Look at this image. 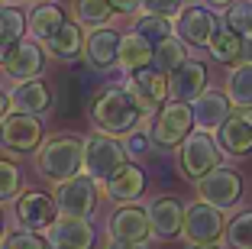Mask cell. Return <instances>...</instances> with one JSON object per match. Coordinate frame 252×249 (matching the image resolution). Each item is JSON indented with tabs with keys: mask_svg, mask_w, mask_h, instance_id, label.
<instances>
[{
	"mask_svg": "<svg viewBox=\"0 0 252 249\" xmlns=\"http://www.w3.org/2000/svg\"><path fill=\"white\" fill-rule=\"evenodd\" d=\"M36 169L49 181H68V178L81 175L84 169V140L71 136V133H59L52 140L39 142L36 152Z\"/></svg>",
	"mask_w": 252,
	"mask_h": 249,
	"instance_id": "cell-2",
	"label": "cell"
},
{
	"mask_svg": "<svg viewBox=\"0 0 252 249\" xmlns=\"http://www.w3.org/2000/svg\"><path fill=\"white\" fill-rule=\"evenodd\" d=\"M191 126H194L191 107L181 104V101H171L158 110V117H156V123H152V130H149V136H152L156 146L171 149V146H178V142H185L188 136H191Z\"/></svg>",
	"mask_w": 252,
	"mask_h": 249,
	"instance_id": "cell-4",
	"label": "cell"
},
{
	"mask_svg": "<svg viewBox=\"0 0 252 249\" xmlns=\"http://www.w3.org/2000/svg\"><path fill=\"white\" fill-rule=\"evenodd\" d=\"M191 113H194V123H197L204 133H217L223 126V120L230 117V101H226V94L204 91V94L194 101Z\"/></svg>",
	"mask_w": 252,
	"mask_h": 249,
	"instance_id": "cell-20",
	"label": "cell"
},
{
	"mask_svg": "<svg viewBox=\"0 0 252 249\" xmlns=\"http://www.w3.org/2000/svg\"><path fill=\"white\" fill-rule=\"evenodd\" d=\"M181 233H185L188 240L194 243V246H214V243L220 240L223 233H226L223 211L204 204V201L185 207V227H181Z\"/></svg>",
	"mask_w": 252,
	"mask_h": 249,
	"instance_id": "cell-7",
	"label": "cell"
},
{
	"mask_svg": "<svg viewBox=\"0 0 252 249\" xmlns=\"http://www.w3.org/2000/svg\"><path fill=\"white\" fill-rule=\"evenodd\" d=\"M0 236H3V213H0Z\"/></svg>",
	"mask_w": 252,
	"mask_h": 249,
	"instance_id": "cell-46",
	"label": "cell"
},
{
	"mask_svg": "<svg viewBox=\"0 0 252 249\" xmlns=\"http://www.w3.org/2000/svg\"><path fill=\"white\" fill-rule=\"evenodd\" d=\"M52 249H91L94 246V227L84 217H55L49 227Z\"/></svg>",
	"mask_w": 252,
	"mask_h": 249,
	"instance_id": "cell-15",
	"label": "cell"
},
{
	"mask_svg": "<svg viewBox=\"0 0 252 249\" xmlns=\"http://www.w3.org/2000/svg\"><path fill=\"white\" fill-rule=\"evenodd\" d=\"M59 217L55 211V201L42 191H26L23 198H16V220H20L23 230H32V233H42L49 230Z\"/></svg>",
	"mask_w": 252,
	"mask_h": 249,
	"instance_id": "cell-13",
	"label": "cell"
},
{
	"mask_svg": "<svg viewBox=\"0 0 252 249\" xmlns=\"http://www.w3.org/2000/svg\"><path fill=\"white\" fill-rule=\"evenodd\" d=\"M23 30H26L23 13H16L13 7H3V13H0V39H3V42H20Z\"/></svg>",
	"mask_w": 252,
	"mask_h": 249,
	"instance_id": "cell-33",
	"label": "cell"
},
{
	"mask_svg": "<svg viewBox=\"0 0 252 249\" xmlns=\"http://www.w3.org/2000/svg\"><path fill=\"white\" fill-rule=\"evenodd\" d=\"M149 223H152V233L158 240H171L178 236L185 227V207L175 198H158L156 204L149 207Z\"/></svg>",
	"mask_w": 252,
	"mask_h": 249,
	"instance_id": "cell-18",
	"label": "cell"
},
{
	"mask_svg": "<svg viewBox=\"0 0 252 249\" xmlns=\"http://www.w3.org/2000/svg\"><path fill=\"white\" fill-rule=\"evenodd\" d=\"M126 91L136 101V107L142 113H152V110L165 107V97H168V74H162L158 68H142V71H133V78L126 81Z\"/></svg>",
	"mask_w": 252,
	"mask_h": 249,
	"instance_id": "cell-8",
	"label": "cell"
},
{
	"mask_svg": "<svg viewBox=\"0 0 252 249\" xmlns=\"http://www.w3.org/2000/svg\"><path fill=\"white\" fill-rule=\"evenodd\" d=\"M7 97H10V107H13L16 113H30V117L49 110V104H52V94H49V88H45L39 78L13 84V91H10Z\"/></svg>",
	"mask_w": 252,
	"mask_h": 249,
	"instance_id": "cell-19",
	"label": "cell"
},
{
	"mask_svg": "<svg viewBox=\"0 0 252 249\" xmlns=\"http://www.w3.org/2000/svg\"><path fill=\"white\" fill-rule=\"evenodd\" d=\"M120 33L110 30V26H100V30H94L88 36V42H84V52H88V62L91 68H110L120 62Z\"/></svg>",
	"mask_w": 252,
	"mask_h": 249,
	"instance_id": "cell-17",
	"label": "cell"
},
{
	"mask_svg": "<svg viewBox=\"0 0 252 249\" xmlns=\"http://www.w3.org/2000/svg\"><path fill=\"white\" fill-rule=\"evenodd\" d=\"M113 240H123V243H146L152 236V223H149V211L136 204H120L117 211L110 213V223H107Z\"/></svg>",
	"mask_w": 252,
	"mask_h": 249,
	"instance_id": "cell-12",
	"label": "cell"
},
{
	"mask_svg": "<svg viewBox=\"0 0 252 249\" xmlns=\"http://www.w3.org/2000/svg\"><path fill=\"white\" fill-rule=\"evenodd\" d=\"M226 101L233 107H252V62L230 68V78H226Z\"/></svg>",
	"mask_w": 252,
	"mask_h": 249,
	"instance_id": "cell-26",
	"label": "cell"
},
{
	"mask_svg": "<svg viewBox=\"0 0 252 249\" xmlns=\"http://www.w3.org/2000/svg\"><path fill=\"white\" fill-rule=\"evenodd\" d=\"M152 49L156 45L149 42V39H142L139 33H126L120 39V65L126 71H142V68L152 65Z\"/></svg>",
	"mask_w": 252,
	"mask_h": 249,
	"instance_id": "cell-24",
	"label": "cell"
},
{
	"mask_svg": "<svg viewBox=\"0 0 252 249\" xmlns=\"http://www.w3.org/2000/svg\"><path fill=\"white\" fill-rule=\"evenodd\" d=\"M246 55H249V62H252V36H249V42H246Z\"/></svg>",
	"mask_w": 252,
	"mask_h": 249,
	"instance_id": "cell-45",
	"label": "cell"
},
{
	"mask_svg": "<svg viewBox=\"0 0 252 249\" xmlns=\"http://www.w3.org/2000/svg\"><path fill=\"white\" fill-rule=\"evenodd\" d=\"M217 149L226 155H249L252 152V107H236L217 130Z\"/></svg>",
	"mask_w": 252,
	"mask_h": 249,
	"instance_id": "cell-11",
	"label": "cell"
},
{
	"mask_svg": "<svg viewBox=\"0 0 252 249\" xmlns=\"http://www.w3.org/2000/svg\"><path fill=\"white\" fill-rule=\"evenodd\" d=\"M113 13H123V16H133L136 10L142 7V0H110Z\"/></svg>",
	"mask_w": 252,
	"mask_h": 249,
	"instance_id": "cell-39",
	"label": "cell"
},
{
	"mask_svg": "<svg viewBox=\"0 0 252 249\" xmlns=\"http://www.w3.org/2000/svg\"><path fill=\"white\" fill-rule=\"evenodd\" d=\"M207 3H210V7H226V10H230L236 0H207Z\"/></svg>",
	"mask_w": 252,
	"mask_h": 249,
	"instance_id": "cell-43",
	"label": "cell"
},
{
	"mask_svg": "<svg viewBox=\"0 0 252 249\" xmlns=\"http://www.w3.org/2000/svg\"><path fill=\"white\" fill-rule=\"evenodd\" d=\"M3 249H52L49 236L42 233H32V230H16L3 240Z\"/></svg>",
	"mask_w": 252,
	"mask_h": 249,
	"instance_id": "cell-34",
	"label": "cell"
},
{
	"mask_svg": "<svg viewBox=\"0 0 252 249\" xmlns=\"http://www.w3.org/2000/svg\"><path fill=\"white\" fill-rule=\"evenodd\" d=\"M197 194L204 204L217 207V211H230L239 198H243V181L236 172L230 169H214L210 175H204L197 181Z\"/></svg>",
	"mask_w": 252,
	"mask_h": 249,
	"instance_id": "cell-9",
	"label": "cell"
},
{
	"mask_svg": "<svg viewBox=\"0 0 252 249\" xmlns=\"http://www.w3.org/2000/svg\"><path fill=\"white\" fill-rule=\"evenodd\" d=\"M188 62V49L185 42H181L178 36H168L162 39V42L152 49V68H158L162 74H171V71H178L181 65Z\"/></svg>",
	"mask_w": 252,
	"mask_h": 249,
	"instance_id": "cell-27",
	"label": "cell"
},
{
	"mask_svg": "<svg viewBox=\"0 0 252 249\" xmlns=\"http://www.w3.org/2000/svg\"><path fill=\"white\" fill-rule=\"evenodd\" d=\"M110 16H113L110 0H78V23H84V26H91V30L107 26Z\"/></svg>",
	"mask_w": 252,
	"mask_h": 249,
	"instance_id": "cell-29",
	"label": "cell"
},
{
	"mask_svg": "<svg viewBox=\"0 0 252 249\" xmlns=\"http://www.w3.org/2000/svg\"><path fill=\"white\" fill-rule=\"evenodd\" d=\"M136 33H139L142 39H149L152 45H158L162 39L171 36V23L165 20V16H156V13H146L136 20Z\"/></svg>",
	"mask_w": 252,
	"mask_h": 249,
	"instance_id": "cell-31",
	"label": "cell"
},
{
	"mask_svg": "<svg viewBox=\"0 0 252 249\" xmlns=\"http://www.w3.org/2000/svg\"><path fill=\"white\" fill-rule=\"evenodd\" d=\"M226 26L239 36H252V0H236L226 10Z\"/></svg>",
	"mask_w": 252,
	"mask_h": 249,
	"instance_id": "cell-32",
	"label": "cell"
},
{
	"mask_svg": "<svg viewBox=\"0 0 252 249\" xmlns=\"http://www.w3.org/2000/svg\"><path fill=\"white\" fill-rule=\"evenodd\" d=\"M20 194V169L13 162L0 159V201H10Z\"/></svg>",
	"mask_w": 252,
	"mask_h": 249,
	"instance_id": "cell-35",
	"label": "cell"
},
{
	"mask_svg": "<svg viewBox=\"0 0 252 249\" xmlns=\"http://www.w3.org/2000/svg\"><path fill=\"white\" fill-rule=\"evenodd\" d=\"M191 249H217V246H191Z\"/></svg>",
	"mask_w": 252,
	"mask_h": 249,
	"instance_id": "cell-47",
	"label": "cell"
},
{
	"mask_svg": "<svg viewBox=\"0 0 252 249\" xmlns=\"http://www.w3.org/2000/svg\"><path fill=\"white\" fill-rule=\"evenodd\" d=\"M123 149H126V159H129V155H133V159H146V155L152 152V136L142 133V130H133L129 136H126Z\"/></svg>",
	"mask_w": 252,
	"mask_h": 249,
	"instance_id": "cell-37",
	"label": "cell"
},
{
	"mask_svg": "<svg viewBox=\"0 0 252 249\" xmlns=\"http://www.w3.org/2000/svg\"><path fill=\"white\" fill-rule=\"evenodd\" d=\"M42 142V123L30 113H7L0 120V146L10 152H32Z\"/></svg>",
	"mask_w": 252,
	"mask_h": 249,
	"instance_id": "cell-10",
	"label": "cell"
},
{
	"mask_svg": "<svg viewBox=\"0 0 252 249\" xmlns=\"http://www.w3.org/2000/svg\"><path fill=\"white\" fill-rule=\"evenodd\" d=\"M13 45H16V42H3V39H0V65L10 59V49H13Z\"/></svg>",
	"mask_w": 252,
	"mask_h": 249,
	"instance_id": "cell-41",
	"label": "cell"
},
{
	"mask_svg": "<svg viewBox=\"0 0 252 249\" xmlns=\"http://www.w3.org/2000/svg\"><path fill=\"white\" fill-rule=\"evenodd\" d=\"M0 13H3V3H0Z\"/></svg>",
	"mask_w": 252,
	"mask_h": 249,
	"instance_id": "cell-49",
	"label": "cell"
},
{
	"mask_svg": "<svg viewBox=\"0 0 252 249\" xmlns=\"http://www.w3.org/2000/svg\"><path fill=\"white\" fill-rule=\"evenodd\" d=\"M45 68V52L36 39H20L10 49V59L3 62V71L13 81H32Z\"/></svg>",
	"mask_w": 252,
	"mask_h": 249,
	"instance_id": "cell-14",
	"label": "cell"
},
{
	"mask_svg": "<svg viewBox=\"0 0 252 249\" xmlns=\"http://www.w3.org/2000/svg\"><path fill=\"white\" fill-rule=\"evenodd\" d=\"M62 26H65V13H62V7H55V3H39L30 13V20H26V30L32 33L36 42H45V39L55 36Z\"/></svg>",
	"mask_w": 252,
	"mask_h": 249,
	"instance_id": "cell-25",
	"label": "cell"
},
{
	"mask_svg": "<svg viewBox=\"0 0 252 249\" xmlns=\"http://www.w3.org/2000/svg\"><path fill=\"white\" fill-rule=\"evenodd\" d=\"M204 91H207V68L200 65V62L188 59L178 71L168 74V94L181 104H194Z\"/></svg>",
	"mask_w": 252,
	"mask_h": 249,
	"instance_id": "cell-16",
	"label": "cell"
},
{
	"mask_svg": "<svg viewBox=\"0 0 252 249\" xmlns=\"http://www.w3.org/2000/svg\"><path fill=\"white\" fill-rule=\"evenodd\" d=\"M210 55H214L217 62H223V65H230V62H239L243 59V52H246V42H243V36L239 33H233L230 26H217V33H214V39H210Z\"/></svg>",
	"mask_w": 252,
	"mask_h": 249,
	"instance_id": "cell-28",
	"label": "cell"
},
{
	"mask_svg": "<svg viewBox=\"0 0 252 249\" xmlns=\"http://www.w3.org/2000/svg\"><path fill=\"white\" fill-rule=\"evenodd\" d=\"M226 243L230 249H252V211H243L230 220V227H226Z\"/></svg>",
	"mask_w": 252,
	"mask_h": 249,
	"instance_id": "cell-30",
	"label": "cell"
},
{
	"mask_svg": "<svg viewBox=\"0 0 252 249\" xmlns=\"http://www.w3.org/2000/svg\"><path fill=\"white\" fill-rule=\"evenodd\" d=\"M139 117L142 110L136 107V101L129 97L126 88H107L94 94V101H91V120L107 136H129L139 126Z\"/></svg>",
	"mask_w": 252,
	"mask_h": 249,
	"instance_id": "cell-1",
	"label": "cell"
},
{
	"mask_svg": "<svg viewBox=\"0 0 252 249\" xmlns=\"http://www.w3.org/2000/svg\"><path fill=\"white\" fill-rule=\"evenodd\" d=\"M78 88H84V84H78ZM78 88H74V81L65 78L59 88V113H74V107H78Z\"/></svg>",
	"mask_w": 252,
	"mask_h": 249,
	"instance_id": "cell-38",
	"label": "cell"
},
{
	"mask_svg": "<svg viewBox=\"0 0 252 249\" xmlns=\"http://www.w3.org/2000/svg\"><path fill=\"white\" fill-rule=\"evenodd\" d=\"M36 3H52V0H36Z\"/></svg>",
	"mask_w": 252,
	"mask_h": 249,
	"instance_id": "cell-48",
	"label": "cell"
},
{
	"mask_svg": "<svg viewBox=\"0 0 252 249\" xmlns=\"http://www.w3.org/2000/svg\"><path fill=\"white\" fill-rule=\"evenodd\" d=\"M142 7L156 16H165V20H175L188 10V0H142Z\"/></svg>",
	"mask_w": 252,
	"mask_h": 249,
	"instance_id": "cell-36",
	"label": "cell"
},
{
	"mask_svg": "<svg viewBox=\"0 0 252 249\" xmlns=\"http://www.w3.org/2000/svg\"><path fill=\"white\" fill-rule=\"evenodd\" d=\"M104 249H146V246H139V243H123V240H110Z\"/></svg>",
	"mask_w": 252,
	"mask_h": 249,
	"instance_id": "cell-40",
	"label": "cell"
},
{
	"mask_svg": "<svg viewBox=\"0 0 252 249\" xmlns=\"http://www.w3.org/2000/svg\"><path fill=\"white\" fill-rule=\"evenodd\" d=\"M39 45H42V52H49V55H52V59H59V62H74V59H78V52L84 49L81 26L65 20V26H62L55 36H49L45 42H39Z\"/></svg>",
	"mask_w": 252,
	"mask_h": 249,
	"instance_id": "cell-23",
	"label": "cell"
},
{
	"mask_svg": "<svg viewBox=\"0 0 252 249\" xmlns=\"http://www.w3.org/2000/svg\"><path fill=\"white\" fill-rule=\"evenodd\" d=\"M52 201H55L59 217H84L88 220L94 204H97V181L88 175H74L55 188Z\"/></svg>",
	"mask_w": 252,
	"mask_h": 249,
	"instance_id": "cell-5",
	"label": "cell"
},
{
	"mask_svg": "<svg viewBox=\"0 0 252 249\" xmlns=\"http://www.w3.org/2000/svg\"><path fill=\"white\" fill-rule=\"evenodd\" d=\"M126 165V149L113 136H91L84 140V175L94 181H107Z\"/></svg>",
	"mask_w": 252,
	"mask_h": 249,
	"instance_id": "cell-3",
	"label": "cell"
},
{
	"mask_svg": "<svg viewBox=\"0 0 252 249\" xmlns=\"http://www.w3.org/2000/svg\"><path fill=\"white\" fill-rule=\"evenodd\" d=\"M7 110H10V97L3 94V88H0V120L7 117Z\"/></svg>",
	"mask_w": 252,
	"mask_h": 249,
	"instance_id": "cell-42",
	"label": "cell"
},
{
	"mask_svg": "<svg viewBox=\"0 0 252 249\" xmlns=\"http://www.w3.org/2000/svg\"><path fill=\"white\" fill-rule=\"evenodd\" d=\"M142 188H146V175H142L136 165H123L113 178H107V181H104L107 198L120 201V204H133V201L142 194Z\"/></svg>",
	"mask_w": 252,
	"mask_h": 249,
	"instance_id": "cell-22",
	"label": "cell"
},
{
	"mask_svg": "<svg viewBox=\"0 0 252 249\" xmlns=\"http://www.w3.org/2000/svg\"><path fill=\"white\" fill-rule=\"evenodd\" d=\"M0 3H3V7H20L23 0H0Z\"/></svg>",
	"mask_w": 252,
	"mask_h": 249,
	"instance_id": "cell-44",
	"label": "cell"
},
{
	"mask_svg": "<svg viewBox=\"0 0 252 249\" xmlns=\"http://www.w3.org/2000/svg\"><path fill=\"white\" fill-rule=\"evenodd\" d=\"M214 169H220V149L210 140V133L197 130L181 142V172L194 181H200L204 175H210Z\"/></svg>",
	"mask_w": 252,
	"mask_h": 249,
	"instance_id": "cell-6",
	"label": "cell"
},
{
	"mask_svg": "<svg viewBox=\"0 0 252 249\" xmlns=\"http://www.w3.org/2000/svg\"><path fill=\"white\" fill-rule=\"evenodd\" d=\"M178 30L191 45H210V39L217 33V16L207 7H188L178 16Z\"/></svg>",
	"mask_w": 252,
	"mask_h": 249,
	"instance_id": "cell-21",
	"label": "cell"
},
{
	"mask_svg": "<svg viewBox=\"0 0 252 249\" xmlns=\"http://www.w3.org/2000/svg\"><path fill=\"white\" fill-rule=\"evenodd\" d=\"M188 3H194V0H188Z\"/></svg>",
	"mask_w": 252,
	"mask_h": 249,
	"instance_id": "cell-50",
	"label": "cell"
}]
</instances>
